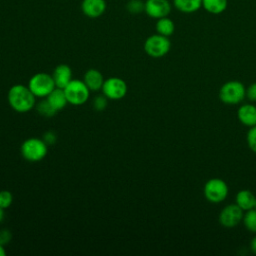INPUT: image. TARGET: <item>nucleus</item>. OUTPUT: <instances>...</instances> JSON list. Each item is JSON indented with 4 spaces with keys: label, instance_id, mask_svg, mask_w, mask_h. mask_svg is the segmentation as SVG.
Returning a JSON list of instances; mask_svg holds the SVG:
<instances>
[{
    "label": "nucleus",
    "instance_id": "obj_1",
    "mask_svg": "<svg viewBox=\"0 0 256 256\" xmlns=\"http://www.w3.org/2000/svg\"><path fill=\"white\" fill-rule=\"evenodd\" d=\"M36 98L29 87L22 84L13 85L7 94L10 107L20 113H25L33 109L36 106Z\"/></svg>",
    "mask_w": 256,
    "mask_h": 256
},
{
    "label": "nucleus",
    "instance_id": "obj_2",
    "mask_svg": "<svg viewBox=\"0 0 256 256\" xmlns=\"http://www.w3.org/2000/svg\"><path fill=\"white\" fill-rule=\"evenodd\" d=\"M22 157L29 162H38L45 158L48 152V145L43 139L39 138H28L20 147Z\"/></svg>",
    "mask_w": 256,
    "mask_h": 256
},
{
    "label": "nucleus",
    "instance_id": "obj_3",
    "mask_svg": "<svg viewBox=\"0 0 256 256\" xmlns=\"http://www.w3.org/2000/svg\"><path fill=\"white\" fill-rule=\"evenodd\" d=\"M246 97L245 86L237 80H230L224 83L219 90L220 100L227 105L240 103Z\"/></svg>",
    "mask_w": 256,
    "mask_h": 256
},
{
    "label": "nucleus",
    "instance_id": "obj_4",
    "mask_svg": "<svg viewBox=\"0 0 256 256\" xmlns=\"http://www.w3.org/2000/svg\"><path fill=\"white\" fill-rule=\"evenodd\" d=\"M171 48L169 37L158 33L150 35L144 42V51L152 58H161L165 56Z\"/></svg>",
    "mask_w": 256,
    "mask_h": 256
},
{
    "label": "nucleus",
    "instance_id": "obj_5",
    "mask_svg": "<svg viewBox=\"0 0 256 256\" xmlns=\"http://www.w3.org/2000/svg\"><path fill=\"white\" fill-rule=\"evenodd\" d=\"M28 87L36 97L45 98L53 89L56 88V85L52 75L39 72L30 78Z\"/></svg>",
    "mask_w": 256,
    "mask_h": 256
},
{
    "label": "nucleus",
    "instance_id": "obj_6",
    "mask_svg": "<svg viewBox=\"0 0 256 256\" xmlns=\"http://www.w3.org/2000/svg\"><path fill=\"white\" fill-rule=\"evenodd\" d=\"M63 89L68 103L72 105H82L89 98L90 90L83 80L72 79Z\"/></svg>",
    "mask_w": 256,
    "mask_h": 256
},
{
    "label": "nucleus",
    "instance_id": "obj_7",
    "mask_svg": "<svg viewBox=\"0 0 256 256\" xmlns=\"http://www.w3.org/2000/svg\"><path fill=\"white\" fill-rule=\"evenodd\" d=\"M227 183L220 178L209 179L203 188L205 198L211 203H221L228 196Z\"/></svg>",
    "mask_w": 256,
    "mask_h": 256
},
{
    "label": "nucleus",
    "instance_id": "obj_8",
    "mask_svg": "<svg viewBox=\"0 0 256 256\" xmlns=\"http://www.w3.org/2000/svg\"><path fill=\"white\" fill-rule=\"evenodd\" d=\"M101 90L109 100H120L127 93V84L122 78L110 77L104 80Z\"/></svg>",
    "mask_w": 256,
    "mask_h": 256
},
{
    "label": "nucleus",
    "instance_id": "obj_9",
    "mask_svg": "<svg viewBox=\"0 0 256 256\" xmlns=\"http://www.w3.org/2000/svg\"><path fill=\"white\" fill-rule=\"evenodd\" d=\"M243 212L244 211L236 203L229 204L221 210L219 214V223L226 228L235 227L243 220Z\"/></svg>",
    "mask_w": 256,
    "mask_h": 256
},
{
    "label": "nucleus",
    "instance_id": "obj_10",
    "mask_svg": "<svg viewBox=\"0 0 256 256\" xmlns=\"http://www.w3.org/2000/svg\"><path fill=\"white\" fill-rule=\"evenodd\" d=\"M172 4L169 0H146L144 12L153 19L166 17L170 14Z\"/></svg>",
    "mask_w": 256,
    "mask_h": 256
},
{
    "label": "nucleus",
    "instance_id": "obj_11",
    "mask_svg": "<svg viewBox=\"0 0 256 256\" xmlns=\"http://www.w3.org/2000/svg\"><path fill=\"white\" fill-rule=\"evenodd\" d=\"M107 8L105 0H82L81 11L89 18H98L102 16Z\"/></svg>",
    "mask_w": 256,
    "mask_h": 256
},
{
    "label": "nucleus",
    "instance_id": "obj_12",
    "mask_svg": "<svg viewBox=\"0 0 256 256\" xmlns=\"http://www.w3.org/2000/svg\"><path fill=\"white\" fill-rule=\"evenodd\" d=\"M52 77L56 87L65 88L72 80V70L67 64H59L55 67Z\"/></svg>",
    "mask_w": 256,
    "mask_h": 256
},
{
    "label": "nucleus",
    "instance_id": "obj_13",
    "mask_svg": "<svg viewBox=\"0 0 256 256\" xmlns=\"http://www.w3.org/2000/svg\"><path fill=\"white\" fill-rule=\"evenodd\" d=\"M238 120L247 127L256 125V106L253 104H243L237 110Z\"/></svg>",
    "mask_w": 256,
    "mask_h": 256
},
{
    "label": "nucleus",
    "instance_id": "obj_14",
    "mask_svg": "<svg viewBox=\"0 0 256 256\" xmlns=\"http://www.w3.org/2000/svg\"><path fill=\"white\" fill-rule=\"evenodd\" d=\"M104 78L101 72L97 69H89L85 72L83 81L90 91H99L102 89Z\"/></svg>",
    "mask_w": 256,
    "mask_h": 256
},
{
    "label": "nucleus",
    "instance_id": "obj_15",
    "mask_svg": "<svg viewBox=\"0 0 256 256\" xmlns=\"http://www.w3.org/2000/svg\"><path fill=\"white\" fill-rule=\"evenodd\" d=\"M45 98L55 111L62 110L68 104V101H67V98H66L63 88L56 87Z\"/></svg>",
    "mask_w": 256,
    "mask_h": 256
},
{
    "label": "nucleus",
    "instance_id": "obj_16",
    "mask_svg": "<svg viewBox=\"0 0 256 256\" xmlns=\"http://www.w3.org/2000/svg\"><path fill=\"white\" fill-rule=\"evenodd\" d=\"M173 6L181 13L191 14L202 8V0H172Z\"/></svg>",
    "mask_w": 256,
    "mask_h": 256
},
{
    "label": "nucleus",
    "instance_id": "obj_17",
    "mask_svg": "<svg viewBox=\"0 0 256 256\" xmlns=\"http://www.w3.org/2000/svg\"><path fill=\"white\" fill-rule=\"evenodd\" d=\"M255 198L256 197L251 191L244 189L237 192L235 197V202L243 211H247L254 207Z\"/></svg>",
    "mask_w": 256,
    "mask_h": 256
},
{
    "label": "nucleus",
    "instance_id": "obj_18",
    "mask_svg": "<svg viewBox=\"0 0 256 256\" xmlns=\"http://www.w3.org/2000/svg\"><path fill=\"white\" fill-rule=\"evenodd\" d=\"M228 6V0H202V8L213 15L223 13Z\"/></svg>",
    "mask_w": 256,
    "mask_h": 256
},
{
    "label": "nucleus",
    "instance_id": "obj_19",
    "mask_svg": "<svg viewBox=\"0 0 256 256\" xmlns=\"http://www.w3.org/2000/svg\"><path fill=\"white\" fill-rule=\"evenodd\" d=\"M155 29L158 34L166 37H170L175 31V24L171 18L166 16V17L157 19L155 24Z\"/></svg>",
    "mask_w": 256,
    "mask_h": 256
},
{
    "label": "nucleus",
    "instance_id": "obj_20",
    "mask_svg": "<svg viewBox=\"0 0 256 256\" xmlns=\"http://www.w3.org/2000/svg\"><path fill=\"white\" fill-rule=\"evenodd\" d=\"M242 221L247 230L256 234V209L252 208L245 211Z\"/></svg>",
    "mask_w": 256,
    "mask_h": 256
},
{
    "label": "nucleus",
    "instance_id": "obj_21",
    "mask_svg": "<svg viewBox=\"0 0 256 256\" xmlns=\"http://www.w3.org/2000/svg\"><path fill=\"white\" fill-rule=\"evenodd\" d=\"M36 110L37 112L45 117H51L54 116L56 114L57 111H55L52 106L48 103V101L46 100V98L44 100H41L39 103H37L36 105Z\"/></svg>",
    "mask_w": 256,
    "mask_h": 256
},
{
    "label": "nucleus",
    "instance_id": "obj_22",
    "mask_svg": "<svg viewBox=\"0 0 256 256\" xmlns=\"http://www.w3.org/2000/svg\"><path fill=\"white\" fill-rule=\"evenodd\" d=\"M126 10L130 14H140L145 10V1L142 0H129L126 4Z\"/></svg>",
    "mask_w": 256,
    "mask_h": 256
},
{
    "label": "nucleus",
    "instance_id": "obj_23",
    "mask_svg": "<svg viewBox=\"0 0 256 256\" xmlns=\"http://www.w3.org/2000/svg\"><path fill=\"white\" fill-rule=\"evenodd\" d=\"M108 98L102 94V95H97L94 99H93V108L96 110V111H103L107 105H108Z\"/></svg>",
    "mask_w": 256,
    "mask_h": 256
},
{
    "label": "nucleus",
    "instance_id": "obj_24",
    "mask_svg": "<svg viewBox=\"0 0 256 256\" xmlns=\"http://www.w3.org/2000/svg\"><path fill=\"white\" fill-rule=\"evenodd\" d=\"M13 202V195L8 190L0 191V206L3 209L8 208Z\"/></svg>",
    "mask_w": 256,
    "mask_h": 256
},
{
    "label": "nucleus",
    "instance_id": "obj_25",
    "mask_svg": "<svg viewBox=\"0 0 256 256\" xmlns=\"http://www.w3.org/2000/svg\"><path fill=\"white\" fill-rule=\"evenodd\" d=\"M247 144L250 150L256 154V125L250 127L247 132Z\"/></svg>",
    "mask_w": 256,
    "mask_h": 256
},
{
    "label": "nucleus",
    "instance_id": "obj_26",
    "mask_svg": "<svg viewBox=\"0 0 256 256\" xmlns=\"http://www.w3.org/2000/svg\"><path fill=\"white\" fill-rule=\"evenodd\" d=\"M11 239H12V233L9 229L3 228L0 230V244L5 246L11 241Z\"/></svg>",
    "mask_w": 256,
    "mask_h": 256
},
{
    "label": "nucleus",
    "instance_id": "obj_27",
    "mask_svg": "<svg viewBox=\"0 0 256 256\" xmlns=\"http://www.w3.org/2000/svg\"><path fill=\"white\" fill-rule=\"evenodd\" d=\"M44 142L49 146V145H54L57 141V135L54 131H46L44 134H43V138Z\"/></svg>",
    "mask_w": 256,
    "mask_h": 256
},
{
    "label": "nucleus",
    "instance_id": "obj_28",
    "mask_svg": "<svg viewBox=\"0 0 256 256\" xmlns=\"http://www.w3.org/2000/svg\"><path fill=\"white\" fill-rule=\"evenodd\" d=\"M246 97L252 101L255 102L256 101V82L252 83L247 89H246Z\"/></svg>",
    "mask_w": 256,
    "mask_h": 256
},
{
    "label": "nucleus",
    "instance_id": "obj_29",
    "mask_svg": "<svg viewBox=\"0 0 256 256\" xmlns=\"http://www.w3.org/2000/svg\"><path fill=\"white\" fill-rule=\"evenodd\" d=\"M250 249L254 254H256V236L253 237L250 242Z\"/></svg>",
    "mask_w": 256,
    "mask_h": 256
},
{
    "label": "nucleus",
    "instance_id": "obj_30",
    "mask_svg": "<svg viewBox=\"0 0 256 256\" xmlns=\"http://www.w3.org/2000/svg\"><path fill=\"white\" fill-rule=\"evenodd\" d=\"M6 255V251L4 248V245L0 244V256H5Z\"/></svg>",
    "mask_w": 256,
    "mask_h": 256
},
{
    "label": "nucleus",
    "instance_id": "obj_31",
    "mask_svg": "<svg viewBox=\"0 0 256 256\" xmlns=\"http://www.w3.org/2000/svg\"><path fill=\"white\" fill-rule=\"evenodd\" d=\"M3 218H4V209L0 206V223L2 222Z\"/></svg>",
    "mask_w": 256,
    "mask_h": 256
},
{
    "label": "nucleus",
    "instance_id": "obj_32",
    "mask_svg": "<svg viewBox=\"0 0 256 256\" xmlns=\"http://www.w3.org/2000/svg\"><path fill=\"white\" fill-rule=\"evenodd\" d=\"M254 209H256V198H255V203H254V207H253Z\"/></svg>",
    "mask_w": 256,
    "mask_h": 256
}]
</instances>
